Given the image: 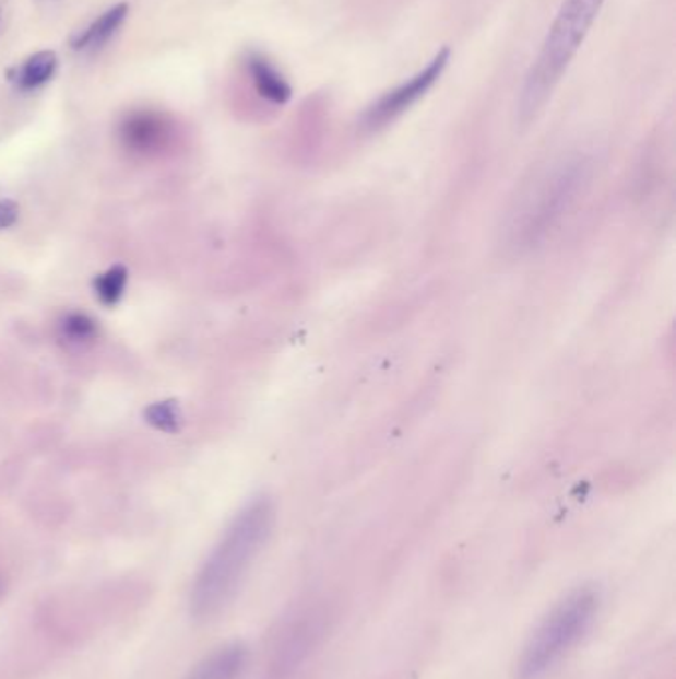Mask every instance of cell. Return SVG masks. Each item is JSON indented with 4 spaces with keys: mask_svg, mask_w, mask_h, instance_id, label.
Wrapping results in <instances>:
<instances>
[{
    "mask_svg": "<svg viewBox=\"0 0 676 679\" xmlns=\"http://www.w3.org/2000/svg\"><path fill=\"white\" fill-rule=\"evenodd\" d=\"M600 604L593 586H580L561 598L527 637L515 662V679L546 678L590 632Z\"/></svg>",
    "mask_w": 676,
    "mask_h": 679,
    "instance_id": "4",
    "label": "cell"
},
{
    "mask_svg": "<svg viewBox=\"0 0 676 679\" xmlns=\"http://www.w3.org/2000/svg\"><path fill=\"white\" fill-rule=\"evenodd\" d=\"M590 175L591 163L583 155H569L527 182L502 221L500 241L506 253L524 255L542 245L578 203Z\"/></svg>",
    "mask_w": 676,
    "mask_h": 679,
    "instance_id": "1",
    "label": "cell"
},
{
    "mask_svg": "<svg viewBox=\"0 0 676 679\" xmlns=\"http://www.w3.org/2000/svg\"><path fill=\"white\" fill-rule=\"evenodd\" d=\"M121 131H123V140L128 141L131 148L151 150V148H157L165 140L167 128H165L159 116L141 112V114H133L131 118L126 119Z\"/></svg>",
    "mask_w": 676,
    "mask_h": 679,
    "instance_id": "8",
    "label": "cell"
},
{
    "mask_svg": "<svg viewBox=\"0 0 676 679\" xmlns=\"http://www.w3.org/2000/svg\"><path fill=\"white\" fill-rule=\"evenodd\" d=\"M129 7L126 2L116 4L106 14H102L90 28L74 38V50H87V48H99L102 44L108 43L109 38L116 34L119 26L128 19Z\"/></svg>",
    "mask_w": 676,
    "mask_h": 679,
    "instance_id": "9",
    "label": "cell"
},
{
    "mask_svg": "<svg viewBox=\"0 0 676 679\" xmlns=\"http://www.w3.org/2000/svg\"><path fill=\"white\" fill-rule=\"evenodd\" d=\"M250 659V649L245 642L235 640L211 649L199 659L185 679H240L245 676Z\"/></svg>",
    "mask_w": 676,
    "mask_h": 679,
    "instance_id": "6",
    "label": "cell"
},
{
    "mask_svg": "<svg viewBox=\"0 0 676 679\" xmlns=\"http://www.w3.org/2000/svg\"><path fill=\"white\" fill-rule=\"evenodd\" d=\"M605 0H564L548 36L542 44L532 68L527 70L524 86L518 97V119L522 126L536 119L548 104L569 62L578 55L593 22L597 21Z\"/></svg>",
    "mask_w": 676,
    "mask_h": 679,
    "instance_id": "3",
    "label": "cell"
},
{
    "mask_svg": "<svg viewBox=\"0 0 676 679\" xmlns=\"http://www.w3.org/2000/svg\"><path fill=\"white\" fill-rule=\"evenodd\" d=\"M128 279V269L121 265H116V267L106 270L104 274H99L94 281L97 301L102 302L104 306H116L126 292Z\"/></svg>",
    "mask_w": 676,
    "mask_h": 679,
    "instance_id": "12",
    "label": "cell"
},
{
    "mask_svg": "<svg viewBox=\"0 0 676 679\" xmlns=\"http://www.w3.org/2000/svg\"><path fill=\"white\" fill-rule=\"evenodd\" d=\"M4 593H7V581H4V576L0 574V600L4 598Z\"/></svg>",
    "mask_w": 676,
    "mask_h": 679,
    "instance_id": "15",
    "label": "cell"
},
{
    "mask_svg": "<svg viewBox=\"0 0 676 679\" xmlns=\"http://www.w3.org/2000/svg\"><path fill=\"white\" fill-rule=\"evenodd\" d=\"M62 332L68 342L82 344L96 338L97 324L86 314H68L62 323Z\"/></svg>",
    "mask_w": 676,
    "mask_h": 679,
    "instance_id": "13",
    "label": "cell"
},
{
    "mask_svg": "<svg viewBox=\"0 0 676 679\" xmlns=\"http://www.w3.org/2000/svg\"><path fill=\"white\" fill-rule=\"evenodd\" d=\"M248 72L258 94L272 104H286L292 97V86L284 75L280 74L276 66L270 65L264 56H248Z\"/></svg>",
    "mask_w": 676,
    "mask_h": 679,
    "instance_id": "7",
    "label": "cell"
},
{
    "mask_svg": "<svg viewBox=\"0 0 676 679\" xmlns=\"http://www.w3.org/2000/svg\"><path fill=\"white\" fill-rule=\"evenodd\" d=\"M143 418L157 432L179 433L185 425L183 410H181L179 401H175V399L151 403L150 408H145L143 411Z\"/></svg>",
    "mask_w": 676,
    "mask_h": 679,
    "instance_id": "11",
    "label": "cell"
},
{
    "mask_svg": "<svg viewBox=\"0 0 676 679\" xmlns=\"http://www.w3.org/2000/svg\"><path fill=\"white\" fill-rule=\"evenodd\" d=\"M272 525L274 508L266 499L254 501L235 518L194 578L189 594L193 620L206 622L233 602L248 569L266 545Z\"/></svg>",
    "mask_w": 676,
    "mask_h": 679,
    "instance_id": "2",
    "label": "cell"
},
{
    "mask_svg": "<svg viewBox=\"0 0 676 679\" xmlns=\"http://www.w3.org/2000/svg\"><path fill=\"white\" fill-rule=\"evenodd\" d=\"M58 66V56L52 50L36 52L26 60V65L19 68L16 72H9L11 80H16V84L22 90H34L46 84L55 75Z\"/></svg>",
    "mask_w": 676,
    "mask_h": 679,
    "instance_id": "10",
    "label": "cell"
},
{
    "mask_svg": "<svg viewBox=\"0 0 676 679\" xmlns=\"http://www.w3.org/2000/svg\"><path fill=\"white\" fill-rule=\"evenodd\" d=\"M19 215H21V209H19L14 201H11V199L0 201V231L14 225L19 221Z\"/></svg>",
    "mask_w": 676,
    "mask_h": 679,
    "instance_id": "14",
    "label": "cell"
},
{
    "mask_svg": "<svg viewBox=\"0 0 676 679\" xmlns=\"http://www.w3.org/2000/svg\"><path fill=\"white\" fill-rule=\"evenodd\" d=\"M451 48L444 46L440 48L437 55L432 56L429 65L419 70L413 78H408L407 82H403L401 86L393 87L386 92L383 96L376 99L361 116V126L366 130H381L387 124H391L393 119L403 116L408 108H413L419 99L427 96L430 87L435 86L440 80V75L444 74L447 66L451 62Z\"/></svg>",
    "mask_w": 676,
    "mask_h": 679,
    "instance_id": "5",
    "label": "cell"
}]
</instances>
